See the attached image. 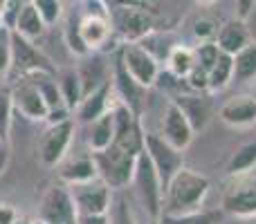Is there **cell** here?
<instances>
[{"mask_svg":"<svg viewBox=\"0 0 256 224\" xmlns=\"http://www.w3.org/2000/svg\"><path fill=\"white\" fill-rule=\"evenodd\" d=\"M76 132V121L74 119H66V121L58 123H48L43 132L38 137V144H36V155H38L40 164L43 166H58V164L66 159L68 150L72 146Z\"/></svg>","mask_w":256,"mask_h":224,"instance_id":"cell-5","label":"cell"},{"mask_svg":"<svg viewBox=\"0 0 256 224\" xmlns=\"http://www.w3.org/2000/svg\"><path fill=\"white\" fill-rule=\"evenodd\" d=\"M66 45H68V49H70L74 56L86 58V56H90V54H92L88 49V45L84 43V38H81L79 25H74V22H68V25H66Z\"/></svg>","mask_w":256,"mask_h":224,"instance_id":"cell-35","label":"cell"},{"mask_svg":"<svg viewBox=\"0 0 256 224\" xmlns=\"http://www.w3.org/2000/svg\"><path fill=\"white\" fill-rule=\"evenodd\" d=\"M198 2H200V4H212L214 0H198Z\"/></svg>","mask_w":256,"mask_h":224,"instance_id":"cell-47","label":"cell"},{"mask_svg":"<svg viewBox=\"0 0 256 224\" xmlns=\"http://www.w3.org/2000/svg\"><path fill=\"white\" fill-rule=\"evenodd\" d=\"M12 36L14 29L0 22V76L12 72Z\"/></svg>","mask_w":256,"mask_h":224,"instance_id":"cell-32","label":"cell"},{"mask_svg":"<svg viewBox=\"0 0 256 224\" xmlns=\"http://www.w3.org/2000/svg\"><path fill=\"white\" fill-rule=\"evenodd\" d=\"M234 81L236 83H254L256 81V40L248 43L234 54Z\"/></svg>","mask_w":256,"mask_h":224,"instance_id":"cell-24","label":"cell"},{"mask_svg":"<svg viewBox=\"0 0 256 224\" xmlns=\"http://www.w3.org/2000/svg\"><path fill=\"white\" fill-rule=\"evenodd\" d=\"M106 216H108V224H135L132 213H130V209H128L122 191H117V195H112L110 209H108Z\"/></svg>","mask_w":256,"mask_h":224,"instance_id":"cell-31","label":"cell"},{"mask_svg":"<svg viewBox=\"0 0 256 224\" xmlns=\"http://www.w3.org/2000/svg\"><path fill=\"white\" fill-rule=\"evenodd\" d=\"M212 182L202 173L189 166H180L178 173L168 180L162 198V213H186L202 207ZM160 213V216H162Z\"/></svg>","mask_w":256,"mask_h":224,"instance_id":"cell-1","label":"cell"},{"mask_svg":"<svg viewBox=\"0 0 256 224\" xmlns=\"http://www.w3.org/2000/svg\"><path fill=\"white\" fill-rule=\"evenodd\" d=\"M4 2H7V0H0V18H2V11H4Z\"/></svg>","mask_w":256,"mask_h":224,"instance_id":"cell-46","label":"cell"},{"mask_svg":"<svg viewBox=\"0 0 256 224\" xmlns=\"http://www.w3.org/2000/svg\"><path fill=\"white\" fill-rule=\"evenodd\" d=\"M220 29L218 20L209 16H200L198 20L194 22V36L200 40V43H209V40H216V34Z\"/></svg>","mask_w":256,"mask_h":224,"instance_id":"cell-36","label":"cell"},{"mask_svg":"<svg viewBox=\"0 0 256 224\" xmlns=\"http://www.w3.org/2000/svg\"><path fill=\"white\" fill-rule=\"evenodd\" d=\"M56 79H58V90H61V97L66 101V106L74 112V108L79 106V101L84 99V88H81V79H79V72L76 67H68V70L56 72Z\"/></svg>","mask_w":256,"mask_h":224,"instance_id":"cell-25","label":"cell"},{"mask_svg":"<svg viewBox=\"0 0 256 224\" xmlns=\"http://www.w3.org/2000/svg\"><path fill=\"white\" fill-rule=\"evenodd\" d=\"M115 4H128V7H140L150 13H158L162 7V0H115Z\"/></svg>","mask_w":256,"mask_h":224,"instance_id":"cell-39","label":"cell"},{"mask_svg":"<svg viewBox=\"0 0 256 224\" xmlns=\"http://www.w3.org/2000/svg\"><path fill=\"white\" fill-rule=\"evenodd\" d=\"M16 34L25 36V38L30 40H36L40 38V36L45 34V29H48V25H45V20L40 18V13L36 11L34 4H25V7L18 11L16 20H14V27H12Z\"/></svg>","mask_w":256,"mask_h":224,"instance_id":"cell-22","label":"cell"},{"mask_svg":"<svg viewBox=\"0 0 256 224\" xmlns=\"http://www.w3.org/2000/svg\"><path fill=\"white\" fill-rule=\"evenodd\" d=\"M117 97H115V88H112V76L106 81L104 85L94 88L92 92L84 94V99L79 101V106L74 108L72 117H74L76 123H86L88 126L90 121H94L97 117H102L104 112H108L112 106H115Z\"/></svg>","mask_w":256,"mask_h":224,"instance_id":"cell-15","label":"cell"},{"mask_svg":"<svg viewBox=\"0 0 256 224\" xmlns=\"http://www.w3.org/2000/svg\"><path fill=\"white\" fill-rule=\"evenodd\" d=\"M14 224H36L34 220H30V218H22V216H18L16 220H14Z\"/></svg>","mask_w":256,"mask_h":224,"instance_id":"cell-44","label":"cell"},{"mask_svg":"<svg viewBox=\"0 0 256 224\" xmlns=\"http://www.w3.org/2000/svg\"><path fill=\"white\" fill-rule=\"evenodd\" d=\"M120 61L124 63L126 72L142 85V88H153L160 79V58L150 54L142 43H124L120 52Z\"/></svg>","mask_w":256,"mask_h":224,"instance_id":"cell-7","label":"cell"},{"mask_svg":"<svg viewBox=\"0 0 256 224\" xmlns=\"http://www.w3.org/2000/svg\"><path fill=\"white\" fill-rule=\"evenodd\" d=\"M92 159L97 166V177H102L110 186V191H124L126 186H130L137 155L126 153L115 144H110L106 150L92 153Z\"/></svg>","mask_w":256,"mask_h":224,"instance_id":"cell-2","label":"cell"},{"mask_svg":"<svg viewBox=\"0 0 256 224\" xmlns=\"http://www.w3.org/2000/svg\"><path fill=\"white\" fill-rule=\"evenodd\" d=\"M220 213L216 211H186V213H162L160 216V224H218Z\"/></svg>","mask_w":256,"mask_h":224,"instance_id":"cell-30","label":"cell"},{"mask_svg":"<svg viewBox=\"0 0 256 224\" xmlns=\"http://www.w3.org/2000/svg\"><path fill=\"white\" fill-rule=\"evenodd\" d=\"M112 88H115L117 101H122L124 106H128L132 112L142 117V106H144L146 88H142V85L128 74L124 63H122L120 58H117L115 70H112Z\"/></svg>","mask_w":256,"mask_h":224,"instance_id":"cell-18","label":"cell"},{"mask_svg":"<svg viewBox=\"0 0 256 224\" xmlns=\"http://www.w3.org/2000/svg\"><path fill=\"white\" fill-rule=\"evenodd\" d=\"M222 211L236 218L256 216V177L238 175L236 182L222 195Z\"/></svg>","mask_w":256,"mask_h":224,"instance_id":"cell-13","label":"cell"},{"mask_svg":"<svg viewBox=\"0 0 256 224\" xmlns=\"http://www.w3.org/2000/svg\"><path fill=\"white\" fill-rule=\"evenodd\" d=\"M16 218H18V211L12 207V204L0 202V224H14Z\"/></svg>","mask_w":256,"mask_h":224,"instance_id":"cell-41","label":"cell"},{"mask_svg":"<svg viewBox=\"0 0 256 224\" xmlns=\"http://www.w3.org/2000/svg\"><path fill=\"white\" fill-rule=\"evenodd\" d=\"M4 164H7V141H0V173H2Z\"/></svg>","mask_w":256,"mask_h":224,"instance_id":"cell-43","label":"cell"},{"mask_svg":"<svg viewBox=\"0 0 256 224\" xmlns=\"http://www.w3.org/2000/svg\"><path fill=\"white\" fill-rule=\"evenodd\" d=\"M112 114H115V139H112V144L117 148L126 150V153L140 155L144 150V132H146L142 128L140 114H135L122 101H115Z\"/></svg>","mask_w":256,"mask_h":224,"instance_id":"cell-10","label":"cell"},{"mask_svg":"<svg viewBox=\"0 0 256 224\" xmlns=\"http://www.w3.org/2000/svg\"><path fill=\"white\" fill-rule=\"evenodd\" d=\"M76 220V209L68 184H54L43 193L38 202V222L43 224H72Z\"/></svg>","mask_w":256,"mask_h":224,"instance_id":"cell-9","label":"cell"},{"mask_svg":"<svg viewBox=\"0 0 256 224\" xmlns=\"http://www.w3.org/2000/svg\"><path fill=\"white\" fill-rule=\"evenodd\" d=\"M218 54H220V49H218V45L214 43V40H209V43H200L198 49H196V61L209 72V67L216 63Z\"/></svg>","mask_w":256,"mask_h":224,"instance_id":"cell-38","label":"cell"},{"mask_svg":"<svg viewBox=\"0 0 256 224\" xmlns=\"http://www.w3.org/2000/svg\"><path fill=\"white\" fill-rule=\"evenodd\" d=\"M81 79V88H84V94L92 92L94 88L104 85L108 79H110V72H108L106 63H102L99 58H92V61H86L76 67Z\"/></svg>","mask_w":256,"mask_h":224,"instance_id":"cell-27","label":"cell"},{"mask_svg":"<svg viewBox=\"0 0 256 224\" xmlns=\"http://www.w3.org/2000/svg\"><path fill=\"white\" fill-rule=\"evenodd\" d=\"M222 123L232 128H250L256 126V97L254 94H236L227 99L218 110Z\"/></svg>","mask_w":256,"mask_h":224,"instance_id":"cell-17","label":"cell"},{"mask_svg":"<svg viewBox=\"0 0 256 224\" xmlns=\"http://www.w3.org/2000/svg\"><path fill=\"white\" fill-rule=\"evenodd\" d=\"M254 166H256V139L236 148V153L232 155L230 162H227V175H232V177L245 175V173H250Z\"/></svg>","mask_w":256,"mask_h":224,"instance_id":"cell-29","label":"cell"},{"mask_svg":"<svg viewBox=\"0 0 256 224\" xmlns=\"http://www.w3.org/2000/svg\"><path fill=\"white\" fill-rule=\"evenodd\" d=\"M12 70L18 74H32V72H56V65L48 58V54L25 36H12Z\"/></svg>","mask_w":256,"mask_h":224,"instance_id":"cell-11","label":"cell"},{"mask_svg":"<svg viewBox=\"0 0 256 224\" xmlns=\"http://www.w3.org/2000/svg\"><path fill=\"white\" fill-rule=\"evenodd\" d=\"M76 25H79V34L84 38V43L88 45L90 52L102 49L104 45H108V40L112 36L110 13L104 7H99L97 11H88Z\"/></svg>","mask_w":256,"mask_h":224,"instance_id":"cell-16","label":"cell"},{"mask_svg":"<svg viewBox=\"0 0 256 224\" xmlns=\"http://www.w3.org/2000/svg\"><path fill=\"white\" fill-rule=\"evenodd\" d=\"M92 177H97V166H94L92 153L63 164L61 171H58V180L63 184H76V182H86V180H92Z\"/></svg>","mask_w":256,"mask_h":224,"instance_id":"cell-23","label":"cell"},{"mask_svg":"<svg viewBox=\"0 0 256 224\" xmlns=\"http://www.w3.org/2000/svg\"><path fill=\"white\" fill-rule=\"evenodd\" d=\"M186 85H189L191 92H207L209 90V72L196 61V65L191 67V72L184 76Z\"/></svg>","mask_w":256,"mask_h":224,"instance_id":"cell-37","label":"cell"},{"mask_svg":"<svg viewBox=\"0 0 256 224\" xmlns=\"http://www.w3.org/2000/svg\"><path fill=\"white\" fill-rule=\"evenodd\" d=\"M12 101H14V110H18L22 117L32 119V121H45L48 117V103H45L43 94L38 92L34 83L27 76H20L16 83L12 85Z\"/></svg>","mask_w":256,"mask_h":224,"instance_id":"cell-14","label":"cell"},{"mask_svg":"<svg viewBox=\"0 0 256 224\" xmlns=\"http://www.w3.org/2000/svg\"><path fill=\"white\" fill-rule=\"evenodd\" d=\"M144 153L148 155L150 164L158 171V177L162 182V191L166 189L168 180L178 173V168L184 166V150H178L168 144L166 139H162L160 132H144Z\"/></svg>","mask_w":256,"mask_h":224,"instance_id":"cell-6","label":"cell"},{"mask_svg":"<svg viewBox=\"0 0 256 224\" xmlns=\"http://www.w3.org/2000/svg\"><path fill=\"white\" fill-rule=\"evenodd\" d=\"M115 139V114L112 108L108 112H104L102 117H97L94 121L88 123V148L90 153H99V150H106L108 146Z\"/></svg>","mask_w":256,"mask_h":224,"instance_id":"cell-20","label":"cell"},{"mask_svg":"<svg viewBox=\"0 0 256 224\" xmlns=\"http://www.w3.org/2000/svg\"><path fill=\"white\" fill-rule=\"evenodd\" d=\"M234 81V56L220 52L212 67H209V92H220Z\"/></svg>","mask_w":256,"mask_h":224,"instance_id":"cell-26","label":"cell"},{"mask_svg":"<svg viewBox=\"0 0 256 224\" xmlns=\"http://www.w3.org/2000/svg\"><path fill=\"white\" fill-rule=\"evenodd\" d=\"M214 43L218 45L220 52L232 54V56H234L238 49H243L248 43H252V34H250L248 20H243V18L236 16V18H232V20L222 22Z\"/></svg>","mask_w":256,"mask_h":224,"instance_id":"cell-19","label":"cell"},{"mask_svg":"<svg viewBox=\"0 0 256 224\" xmlns=\"http://www.w3.org/2000/svg\"><path fill=\"white\" fill-rule=\"evenodd\" d=\"M12 112H14L12 92H9V90H0V141H7L9 139Z\"/></svg>","mask_w":256,"mask_h":224,"instance_id":"cell-34","label":"cell"},{"mask_svg":"<svg viewBox=\"0 0 256 224\" xmlns=\"http://www.w3.org/2000/svg\"><path fill=\"white\" fill-rule=\"evenodd\" d=\"M196 65V49L186 47V45H176L168 49L166 54V67L176 79H184Z\"/></svg>","mask_w":256,"mask_h":224,"instance_id":"cell-28","label":"cell"},{"mask_svg":"<svg viewBox=\"0 0 256 224\" xmlns=\"http://www.w3.org/2000/svg\"><path fill=\"white\" fill-rule=\"evenodd\" d=\"M173 101L182 108V112L186 114V119L191 121L196 132H200L204 126L209 123L212 117V108H209V99L202 97V92H194V94H180Z\"/></svg>","mask_w":256,"mask_h":224,"instance_id":"cell-21","label":"cell"},{"mask_svg":"<svg viewBox=\"0 0 256 224\" xmlns=\"http://www.w3.org/2000/svg\"><path fill=\"white\" fill-rule=\"evenodd\" d=\"M74 202L76 216L86 213V216H97V213H108L112 200V191L102 177H92L86 182H76V184H68Z\"/></svg>","mask_w":256,"mask_h":224,"instance_id":"cell-8","label":"cell"},{"mask_svg":"<svg viewBox=\"0 0 256 224\" xmlns=\"http://www.w3.org/2000/svg\"><path fill=\"white\" fill-rule=\"evenodd\" d=\"M248 220H250L248 224H256V216H254V218H248Z\"/></svg>","mask_w":256,"mask_h":224,"instance_id":"cell-48","label":"cell"},{"mask_svg":"<svg viewBox=\"0 0 256 224\" xmlns=\"http://www.w3.org/2000/svg\"><path fill=\"white\" fill-rule=\"evenodd\" d=\"M160 135L162 139H166L173 148L186 150L191 146L196 137V130L191 126V121L186 119V114L182 112V108L176 101H168L166 108L162 112V121H160Z\"/></svg>","mask_w":256,"mask_h":224,"instance_id":"cell-12","label":"cell"},{"mask_svg":"<svg viewBox=\"0 0 256 224\" xmlns=\"http://www.w3.org/2000/svg\"><path fill=\"white\" fill-rule=\"evenodd\" d=\"M254 97H256V94H254Z\"/></svg>","mask_w":256,"mask_h":224,"instance_id":"cell-49","label":"cell"},{"mask_svg":"<svg viewBox=\"0 0 256 224\" xmlns=\"http://www.w3.org/2000/svg\"><path fill=\"white\" fill-rule=\"evenodd\" d=\"M146 224H160V218H148V222Z\"/></svg>","mask_w":256,"mask_h":224,"instance_id":"cell-45","label":"cell"},{"mask_svg":"<svg viewBox=\"0 0 256 224\" xmlns=\"http://www.w3.org/2000/svg\"><path fill=\"white\" fill-rule=\"evenodd\" d=\"M130 186H135V195L140 200L142 209L146 211V216L160 218V213H162V198H164L162 182H160L158 171H155V166L150 164L148 155L144 150L137 155V164H135Z\"/></svg>","mask_w":256,"mask_h":224,"instance_id":"cell-3","label":"cell"},{"mask_svg":"<svg viewBox=\"0 0 256 224\" xmlns=\"http://www.w3.org/2000/svg\"><path fill=\"white\" fill-rule=\"evenodd\" d=\"M112 31H117L124 43H140L155 31V13L128 4H112L108 9Z\"/></svg>","mask_w":256,"mask_h":224,"instance_id":"cell-4","label":"cell"},{"mask_svg":"<svg viewBox=\"0 0 256 224\" xmlns=\"http://www.w3.org/2000/svg\"><path fill=\"white\" fill-rule=\"evenodd\" d=\"M254 7H256V0H236V16L248 20L250 13L254 11Z\"/></svg>","mask_w":256,"mask_h":224,"instance_id":"cell-40","label":"cell"},{"mask_svg":"<svg viewBox=\"0 0 256 224\" xmlns=\"http://www.w3.org/2000/svg\"><path fill=\"white\" fill-rule=\"evenodd\" d=\"M76 224H108V216L106 213H97V216H76Z\"/></svg>","mask_w":256,"mask_h":224,"instance_id":"cell-42","label":"cell"},{"mask_svg":"<svg viewBox=\"0 0 256 224\" xmlns=\"http://www.w3.org/2000/svg\"><path fill=\"white\" fill-rule=\"evenodd\" d=\"M32 4L36 7V11L40 13V18L45 20V25H56L63 16V2L61 0H32Z\"/></svg>","mask_w":256,"mask_h":224,"instance_id":"cell-33","label":"cell"}]
</instances>
